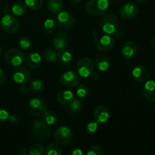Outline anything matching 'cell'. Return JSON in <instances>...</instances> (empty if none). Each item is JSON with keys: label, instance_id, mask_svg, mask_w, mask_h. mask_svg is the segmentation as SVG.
Instances as JSON below:
<instances>
[{"label": "cell", "instance_id": "obj_16", "mask_svg": "<svg viewBox=\"0 0 155 155\" xmlns=\"http://www.w3.org/2000/svg\"><path fill=\"white\" fill-rule=\"evenodd\" d=\"M137 45L134 42H126L121 47V54L126 59H130L137 52Z\"/></svg>", "mask_w": 155, "mask_h": 155}, {"label": "cell", "instance_id": "obj_17", "mask_svg": "<svg viewBox=\"0 0 155 155\" xmlns=\"http://www.w3.org/2000/svg\"><path fill=\"white\" fill-rule=\"evenodd\" d=\"M109 109L104 105H98L94 110L93 117L97 123H104L108 120Z\"/></svg>", "mask_w": 155, "mask_h": 155}, {"label": "cell", "instance_id": "obj_14", "mask_svg": "<svg viewBox=\"0 0 155 155\" xmlns=\"http://www.w3.org/2000/svg\"><path fill=\"white\" fill-rule=\"evenodd\" d=\"M69 37L68 33L64 32H59L56 33L52 39V45L56 49L60 50L65 48L68 45Z\"/></svg>", "mask_w": 155, "mask_h": 155}, {"label": "cell", "instance_id": "obj_5", "mask_svg": "<svg viewBox=\"0 0 155 155\" xmlns=\"http://www.w3.org/2000/svg\"><path fill=\"white\" fill-rule=\"evenodd\" d=\"M25 58V53L18 48H11L5 54V60L8 64L14 67L20 66Z\"/></svg>", "mask_w": 155, "mask_h": 155}, {"label": "cell", "instance_id": "obj_7", "mask_svg": "<svg viewBox=\"0 0 155 155\" xmlns=\"http://www.w3.org/2000/svg\"><path fill=\"white\" fill-rule=\"evenodd\" d=\"M95 64L89 58H82L77 61V71L80 76L83 77H90L94 72Z\"/></svg>", "mask_w": 155, "mask_h": 155}, {"label": "cell", "instance_id": "obj_2", "mask_svg": "<svg viewBox=\"0 0 155 155\" xmlns=\"http://www.w3.org/2000/svg\"><path fill=\"white\" fill-rule=\"evenodd\" d=\"M100 27L101 30L107 35L116 33L119 28L117 17L113 13L105 15L100 21Z\"/></svg>", "mask_w": 155, "mask_h": 155}, {"label": "cell", "instance_id": "obj_23", "mask_svg": "<svg viewBox=\"0 0 155 155\" xmlns=\"http://www.w3.org/2000/svg\"><path fill=\"white\" fill-rule=\"evenodd\" d=\"M58 59L59 60L61 64H68L72 61L73 56L72 54L68 50L63 48V49L58 50Z\"/></svg>", "mask_w": 155, "mask_h": 155}, {"label": "cell", "instance_id": "obj_20", "mask_svg": "<svg viewBox=\"0 0 155 155\" xmlns=\"http://www.w3.org/2000/svg\"><path fill=\"white\" fill-rule=\"evenodd\" d=\"M74 95L71 91L64 90L59 92L57 95V101L61 104H69L74 100Z\"/></svg>", "mask_w": 155, "mask_h": 155}, {"label": "cell", "instance_id": "obj_18", "mask_svg": "<svg viewBox=\"0 0 155 155\" xmlns=\"http://www.w3.org/2000/svg\"><path fill=\"white\" fill-rule=\"evenodd\" d=\"M143 95L149 101L155 102V80H148L144 86Z\"/></svg>", "mask_w": 155, "mask_h": 155}, {"label": "cell", "instance_id": "obj_36", "mask_svg": "<svg viewBox=\"0 0 155 155\" xmlns=\"http://www.w3.org/2000/svg\"><path fill=\"white\" fill-rule=\"evenodd\" d=\"M9 117L8 112L5 109L0 108V124L5 122L8 120Z\"/></svg>", "mask_w": 155, "mask_h": 155}, {"label": "cell", "instance_id": "obj_38", "mask_svg": "<svg viewBox=\"0 0 155 155\" xmlns=\"http://www.w3.org/2000/svg\"><path fill=\"white\" fill-rule=\"evenodd\" d=\"M97 129H98V124H97V122H92L88 124L87 130L89 133H95V132H96Z\"/></svg>", "mask_w": 155, "mask_h": 155}, {"label": "cell", "instance_id": "obj_41", "mask_svg": "<svg viewBox=\"0 0 155 155\" xmlns=\"http://www.w3.org/2000/svg\"><path fill=\"white\" fill-rule=\"evenodd\" d=\"M29 153V151L26 148H20L18 151V154L20 155H27Z\"/></svg>", "mask_w": 155, "mask_h": 155}, {"label": "cell", "instance_id": "obj_9", "mask_svg": "<svg viewBox=\"0 0 155 155\" xmlns=\"http://www.w3.org/2000/svg\"><path fill=\"white\" fill-rule=\"evenodd\" d=\"M57 22L62 30H69L74 28L76 20L73 14L68 12H60L57 17Z\"/></svg>", "mask_w": 155, "mask_h": 155}, {"label": "cell", "instance_id": "obj_31", "mask_svg": "<svg viewBox=\"0 0 155 155\" xmlns=\"http://www.w3.org/2000/svg\"><path fill=\"white\" fill-rule=\"evenodd\" d=\"M70 110L74 113H77V112L80 111L81 110L82 107H83V102L80 101V99L77 98H74L72 101L70 103Z\"/></svg>", "mask_w": 155, "mask_h": 155}, {"label": "cell", "instance_id": "obj_43", "mask_svg": "<svg viewBox=\"0 0 155 155\" xmlns=\"http://www.w3.org/2000/svg\"><path fill=\"white\" fill-rule=\"evenodd\" d=\"M150 43H151V45L153 47V48H155V36H153L152 38L150 40Z\"/></svg>", "mask_w": 155, "mask_h": 155}, {"label": "cell", "instance_id": "obj_40", "mask_svg": "<svg viewBox=\"0 0 155 155\" xmlns=\"http://www.w3.org/2000/svg\"><path fill=\"white\" fill-rule=\"evenodd\" d=\"M71 154L73 155H83L84 153L82 151V149L80 148H74L72 151L71 152Z\"/></svg>", "mask_w": 155, "mask_h": 155}, {"label": "cell", "instance_id": "obj_44", "mask_svg": "<svg viewBox=\"0 0 155 155\" xmlns=\"http://www.w3.org/2000/svg\"><path fill=\"white\" fill-rule=\"evenodd\" d=\"M136 1V3H138V4H144V3H145L146 2H148V0H135Z\"/></svg>", "mask_w": 155, "mask_h": 155}, {"label": "cell", "instance_id": "obj_22", "mask_svg": "<svg viewBox=\"0 0 155 155\" xmlns=\"http://www.w3.org/2000/svg\"><path fill=\"white\" fill-rule=\"evenodd\" d=\"M47 9L51 14H57L61 12L63 8V2L61 0H48Z\"/></svg>", "mask_w": 155, "mask_h": 155}, {"label": "cell", "instance_id": "obj_13", "mask_svg": "<svg viewBox=\"0 0 155 155\" xmlns=\"http://www.w3.org/2000/svg\"><path fill=\"white\" fill-rule=\"evenodd\" d=\"M115 45V39L110 35H104L97 42V48L100 51H107L111 49Z\"/></svg>", "mask_w": 155, "mask_h": 155}, {"label": "cell", "instance_id": "obj_3", "mask_svg": "<svg viewBox=\"0 0 155 155\" xmlns=\"http://www.w3.org/2000/svg\"><path fill=\"white\" fill-rule=\"evenodd\" d=\"M108 6V0H89L86 5V10L89 15L99 16L107 12Z\"/></svg>", "mask_w": 155, "mask_h": 155}, {"label": "cell", "instance_id": "obj_1", "mask_svg": "<svg viewBox=\"0 0 155 155\" xmlns=\"http://www.w3.org/2000/svg\"><path fill=\"white\" fill-rule=\"evenodd\" d=\"M31 131L36 139L41 142L48 140L51 136V130L49 126L40 120H36L32 124Z\"/></svg>", "mask_w": 155, "mask_h": 155}, {"label": "cell", "instance_id": "obj_27", "mask_svg": "<svg viewBox=\"0 0 155 155\" xmlns=\"http://www.w3.org/2000/svg\"><path fill=\"white\" fill-rule=\"evenodd\" d=\"M42 29H43L44 32L48 33V34L52 33L56 30L55 21L51 18L45 20V22L43 23V25H42Z\"/></svg>", "mask_w": 155, "mask_h": 155}, {"label": "cell", "instance_id": "obj_15", "mask_svg": "<svg viewBox=\"0 0 155 155\" xmlns=\"http://www.w3.org/2000/svg\"><path fill=\"white\" fill-rule=\"evenodd\" d=\"M133 76L135 80L139 83H145L149 77V72L146 67L139 64L133 70Z\"/></svg>", "mask_w": 155, "mask_h": 155}, {"label": "cell", "instance_id": "obj_35", "mask_svg": "<svg viewBox=\"0 0 155 155\" xmlns=\"http://www.w3.org/2000/svg\"><path fill=\"white\" fill-rule=\"evenodd\" d=\"M89 93V89L86 85H80L77 89V94L80 98H86Z\"/></svg>", "mask_w": 155, "mask_h": 155}, {"label": "cell", "instance_id": "obj_26", "mask_svg": "<svg viewBox=\"0 0 155 155\" xmlns=\"http://www.w3.org/2000/svg\"><path fill=\"white\" fill-rule=\"evenodd\" d=\"M57 115L53 111H45L43 113V117H42V120L45 124L48 126H51L54 124L57 121Z\"/></svg>", "mask_w": 155, "mask_h": 155}, {"label": "cell", "instance_id": "obj_24", "mask_svg": "<svg viewBox=\"0 0 155 155\" xmlns=\"http://www.w3.org/2000/svg\"><path fill=\"white\" fill-rule=\"evenodd\" d=\"M11 11L16 16H21L27 12V7H26V5L22 2H17L12 5Z\"/></svg>", "mask_w": 155, "mask_h": 155}, {"label": "cell", "instance_id": "obj_37", "mask_svg": "<svg viewBox=\"0 0 155 155\" xmlns=\"http://www.w3.org/2000/svg\"><path fill=\"white\" fill-rule=\"evenodd\" d=\"M8 120L9 122H10L12 124H13V125H17V124H19L20 122V117L17 114L9 115Z\"/></svg>", "mask_w": 155, "mask_h": 155}, {"label": "cell", "instance_id": "obj_48", "mask_svg": "<svg viewBox=\"0 0 155 155\" xmlns=\"http://www.w3.org/2000/svg\"><path fill=\"white\" fill-rule=\"evenodd\" d=\"M109 2H115V1H117V0H108Z\"/></svg>", "mask_w": 155, "mask_h": 155}, {"label": "cell", "instance_id": "obj_42", "mask_svg": "<svg viewBox=\"0 0 155 155\" xmlns=\"http://www.w3.org/2000/svg\"><path fill=\"white\" fill-rule=\"evenodd\" d=\"M27 90H28V89H27V86H26L24 84H22V86L20 87V91H21V93L26 94L27 92Z\"/></svg>", "mask_w": 155, "mask_h": 155}, {"label": "cell", "instance_id": "obj_11", "mask_svg": "<svg viewBox=\"0 0 155 155\" xmlns=\"http://www.w3.org/2000/svg\"><path fill=\"white\" fill-rule=\"evenodd\" d=\"M139 13V8L136 4L132 2H127L120 9V15L125 19H133Z\"/></svg>", "mask_w": 155, "mask_h": 155}, {"label": "cell", "instance_id": "obj_45", "mask_svg": "<svg viewBox=\"0 0 155 155\" xmlns=\"http://www.w3.org/2000/svg\"><path fill=\"white\" fill-rule=\"evenodd\" d=\"M9 12H10V9H9V8L8 7V6H5V7L4 8V13L9 14Z\"/></svg>", "mask_w": 155, "mask_h": 155}, {"label": "cell", "instance_id": "obj_47", "mask_svg": "<svg viewBox=\"0 0 155 155\" xmlns=\"http://www.w3.org/2000/svg\"><path fill=\"white\" fill-rule=\"evenodd\" d=\"M2 54V48H1V46H0V55H1Z\"/></svg>", "mask_w": 155, "mask_h": 155}, {"label": "cell", "instance_id": "obj_4", "mask_svg": "<svg viewBox=\"0 0 155 155\" xmlns=\"http://www.w3.org/2000/svg\"><path fill=\"white\" fill-rule=\"evenodd\" d=\"M1 27L3 31L9 34L17 33L20 29V22L16 17L10 14H5L1 19Z\"/></svg>", "mask_w": 155, "mask_h": 155}, {"label": "cell", "instance_id": "obj_28", "mask_svg": "<svg viewBox=\"0 0 155 155\" xmlns=\"http://www.w3.org/2000/svg\"><path fill=\"white\" fill-rule=\"evenodd\" d=\"M29 88H30V89L32 92L39 93V92H42L44 90L45 86H44L43 83L41 80H33L29 84Z\"/></svg>", "mask_w": 155, "mask_h": 155}, {"label": "cell", "instance_id": "obj_39", "mask_svg": "<svg viewBox=\"0 0 155 155\" xmlns=\"http://www.w3.org/2000/svg\"><path fill=\"white\" fill-rule=\"evenodd\" d=\"M5 74L4 71L2 68H0V86L3 85V83L5 81Z\"/></svg>", "mask_w": 155, "mask_h": 155}, {"label": "cell", "instance_id": "obj_32", "mask_svg": "<svg viewBox=\"0 0 155 155\" xmlns=\"http://www.w3.org/2000/svg\"><path fill=\"white\" fill-rule=\"evenodd\" d=\"M18 45H19L20 48L24 50H26L30 48L31 42H30V39L27 36H22L18 39Z\"/></svg>", "mask_w": 155, "mask_h": 155}, {"label": "cell", "instance_id": "obj_29", "mask_svg": "<svg viewBox=\"0 0 155 155\" xmlns=\"http://www.w3.org/2000/svg\"><path fill=\"white\" fill-rule=\"evenodd\" d=\"M25 4L31 11H37L42 7L43 0H25Z\"/></svg>", "mask_w": 155, "mask_h": 155}, {"label": "cell", "instance_id": "obj_21", "mask_svg": "<svg viewBox=\"0 0 155 155\" xmlns=\"http://www.w3.org/2000/svg\"><path fill=\"white\" fill-rule=\"evenodd\" d=\"M95 64L99 71H106L110 68V62L108 57L104 54H99L95 59Z\"/></svg>", "mask_w": 155, "mask_h": 155}, {"label": "cell", "instance_id": "obj_30", "mask_svg": "<svg viewBox=\"0 0 155 155\" xmlns=\"http://www.w3.org/2000/svg\"><path fill=\"white\" fill-rule=\"evenodd\" d=\"M43 146L40 144H33L30 146L28 154L30 155H42L44 154Z\"/></svg>", "mask_w": 155, "mask_h": 155}, {"label": "cell", "instance_id": "obj_33", "mask_svg": "<svg viewBox=\"0 0 155 155\" xmlns=\"http://www.w3.org/2000/svg\"><path fill=\"white\" fill-rule=\"evenodd\" d=\"M45 60L49 62H54L58 60V54L51 49H48L44 53Z\"/></svg>", "mask_w": 155, "mask_h": 155}, {"label": "cell", "instance_id": "obj_8", "mask_svg": "<svg viewBox=\"0 0 155 155\" xmlns=\"http://www.w3.org/2000/svg\"><path fill=\"white\" fill-rule=\"evenodd\" d=\"M54 138L59 145H68L72 140V130L68 127H60L54 132Z\"/></svg>", "mask_w": 155, "mask_h": 155}, {"label": "cell", "instance_id": "obj_6", "mask_svg": "<svg viewBox=\"0 0 155 155\" xmlns=\"http://www.w3.org/2000/svg\"><path fill=\"white\" fill-rule=\"evenodd\" d=\"M48 104L45 100L40 98H33L28 103V111L30 115L38 117L46 111Z\"/></svg>", "mask_w": 155, "mask_h": 155}, {"label": "cell", "instance_id": "obj_25", "mask_svg": "<svg viewBox=\"0 0 155 155\" xmlns=\"http://www.w3.org/2000/svg\"><path fill=\"white\" fill-rule=\"evenodd\" d=\"M45 154L47 155H61L62 154V148L59 144L51 143L47 145Z\"/></svg>", "mask_w": 155, "mask_h": 155}, {"label": "cell", "instance_id": "obj_10", "mask_svg": "<svg viewBox=\"0 0 155 155\" xmlns=\"http://www.w3.org/2000/svg\"><path fill=\"white\" fill-rule=\"evenodd\" d=\"M60 83L65 87H74L80 83L79 74L74 71H67L60 77Z\"/></svg>", "mask_w": 155, "mask_h": 155}, {"label": "cell", "instance_id": "obj_19", "mask_svg": "<svg viewBox=\"0 0 155 155\" xmlns=\"http://www.w3.org/2000/svg\"><path fill=\"white\" fill-rule=\"evenodd\" d=\"M26 63L29 68L32 69H36L39 68L42 63V58L39 53L30 52L25 58Z\"/></svg>", "mask_w": 155, "mask_h": 155}, {"label": "cell", "instance_id": "obj_12", "mask_svg": "<svg viewBox=\"0 0 155 155\" xmlns=\"http://www.w3.org/2000/svg\"><path fill=\"white\" fill-rule=\"evenodd\" d=\"M12 77L15 82L19 84H26L30 78V74L27 68L19 67L15 68L12 72Z\"/></svg>", "mask_w": 155, "mask_h": 155}, {"label": "cell", "instance_id": "obj_34", "mask_svg": "<svg viewBox=\"0 0 155 155\" xmlns=\"http://www.w3.org/2000/svg\"><path fill=\"white\" fill-rule=\"evenodd\" d=\"M104 154V151L101 146L94 145L88 150L86 155H103Z\"/></svg>", "mask_w": 155, "mask_h": 155}, {"label": "cell", "instance_id": "obj_46", "mask_svg": "<svg viewBox=\"0 0 155 155\" xmlns=\"http://www.w3.org/2000/svg\"><path fill=\"white\" fill-rule=\"evenodd\" d=\"M69 1L71 2L72 4L76 5V4H78L79 2H81V0H69Z\"/></svg>", "mask_w": 155, "mask_h": 155}]
</instances>
